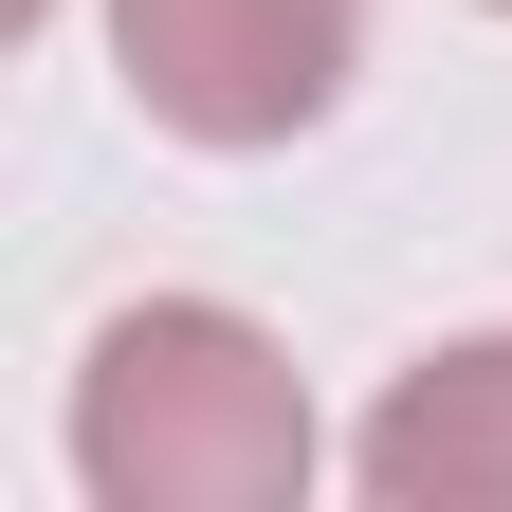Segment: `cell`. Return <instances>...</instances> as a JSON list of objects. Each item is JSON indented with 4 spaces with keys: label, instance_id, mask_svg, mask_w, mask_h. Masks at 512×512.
Segmentation results:
<instances>
[{
    "label": "cell",
    "instance_id": "1",
    "mask_svg": "<svg viewBox=\"0 0 512 512\" xmlns=\"http://www.w3.org/2000/svg\"><path fill=\"white\" fill-rule=\"evenodd\" d=\"M55 458H74L92 512H293L330 476V421L238 293H128L74 348Z\"/></svg>",
    "mask_w": 512,
    "mask_h": 512
},
{
    "label": "cell",
    "instance_id": "2",
    "mask_svg": "<svg viewBox=\"0 0 512 512\" xmlns=\"http://www.w3.org/2000/svg\"><path fill=\"white\" fill-rule=\"evenodd\" d=\"M110 92L202 165H275L366 92V0H110Z\"/></svg>",
    "mask_w": 512,
    "mask_h": 512
},
{
    "label": "cell",
    "instance_id": "3",
    "mask_svg": "<svg viewBox=\"0 0 512 512\" xmlns=\"http://www.w3.org/2000/svg\"><path fill=\"white\" fill-rule=\"evenodd\" d=\"M366 512H512V330H439L384 366V403L348 421Z\"/></svg>",
    "mask_w": 512,
    "mask_h": 512
},
{
    "label": "cell",
    "instance_id": "4",
    "mask_svg": "<svg viewBox=\"0 0 512 512\" xmlns=\"http://www.w3.org/2000/svg\"><path fill=\"white\" fill-rule=\"evenodd\" d=\"M55 19H74V0H0V37H55Z\"/></svg>",
    "mask_w": 512,
    "mask_h": 512
},
{
    "label": "cell",
    "instance_id": "5",
    "mask_svg": "<svg viewBox=\"0 0 512 512\" xmlns=\"http://www.w3.org/2000/svg\"><path fill=\"white\" fill-rule=\"evenodd\" d=\"M476 19H512V0H476Z\"/></svg>",
    "mask_w": 512,
    "mask_h": 512
}]
</instances>
